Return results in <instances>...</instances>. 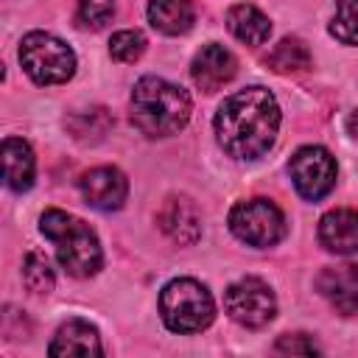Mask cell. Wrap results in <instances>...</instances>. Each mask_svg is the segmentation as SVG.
Segmentation results:
<instances>
[{"mask_svg":"<svg viewBox=\"0 0 358 358\" xmlns=\"http://www.w3.org/2000/svg\"><path fill=\"white\" fill-rule=\"evenodd\" d=\"M280 131V106L266 87H246L224 98L215 112L218 145L235 159L263 157Z\"/></svg>","mask_w":358,"mask_h":358,"instance_id":"6da1fadb","label":"cell"},{"mask_svg":"<svg viewBox=\"0 0 358 358\" xmlns=\"http://www.w3.org/2000/svg\"><path fill=\"white\" fill-rule=\"evenodd\" d=\"M190 117V95L157 76H145L131 90V123L145 137L176 134Z\"/></svg>","mask_w":358,"mask_h":358,"instance_id":"7a4b0ae2","label":"cell"},{"mask_svg":"<svg viewBox=\"0 0 358 358\" xmlns=\"http://www.w3.org/2000/svg\"><path fill=\"white\" fill-rule=\"evenodd\" d=\"M42 235L56 246V257L73 277H92L98 274L103 255L95 232L76 215L64 210H45L39 218Z\"/></svg>","mask_w":358,"mask_h":358,"instance_id":"3957f363","label":"cell"},{"mask_svg":"<svg viewBox=\"0 0 358 358\" xmlns=\"http://www.w3.org/2000/svg\"><path fill=\"white\" fill-rule=\"evenodd\" d=\"M159 313L173 333H199L215 316V302L210 291L190 277L171 280L159 294Z\"/></svg>","mask_w":358,"mask_h":358,"instance_id":"277c9868","label":"cell"},{"mask_svg":"<svg viewBox=\"0 0 358 358\" xmlns=\"http://www.w3.org/2000/svg\"><path fill=\"white\" fill-rule=\"evenodd\" d=\"M20 62L36 84H64L76 73V53L70 45L45 31H31L22 36Z\"/></svg>","mask_w":358,"mask_h":358,"instance_id":"5b68a950","label":"cell"},{"mask_svg":"<svg viewBox=\"0 0 358 358\" xmlns=\"http://www.w3.org/2000/svg\"><path fill=\"white\" fill-rule=\"evenodd\" d=\"M229 229L249 246L266 249L285 235V218L268 199H246L229 210Z\"/></svg>","mask_w":358,"mask_h":358,"instance_id":"8992f818","label":"cell"},{"mask_svg":"<svg viewBox=\"0 0 358 358\" xmlns=\"http://www.w3.org/2000/svg\"><path fill=\"white\" fill-rule=\"evenodd\" d=\"M224 308L227 313L243 324V327H263L274 319L277 313V299L274 291L257 280V277H243L238 282H232L224 291Z\"/></svg>","mask_w":358,"mask_h":358,"instance_id":"52a82bcc","label":"cell"},{"mask_svg":"<svg viewBox=\"0 0 358 358\" xmlns=\"http://www.w3.org/2000/svg\"><path fill=\"white\" fill-rule=\"evenodd\" d=\"M288 173L294 179V187L299 190V196L316 201V199L327 196L336 185V159L322 145H302L291 157Z\"/></svg>","mask_w":358,"mask_h":358,"instance_id":"ba28073f","label":"cell"},{"mask_svg":"<svg viewBox=\"0 0 358 358\" xmlns=\"http://www.w3.org/2000/svg\"><path fill=\"white\" fill-rule=\"evenodd\" d=\"M78 187H81L84 201L90 207H95V210H103V213L120 210L123 201H126V196H129L126 176L117 168H112V165H101V168L87 171L78 179Z\"/></svg>","mask_w":358,"mask_h":358,"instance_id":"9c48e42d","label":"cell"},{"mask_svg":"<svg viewBox=\"0 0 358 358\" xmlns=\"http://www.w3.org/2000/svg\"><path fill=\"white\" fill-rule=\"evenodd\" d=\"M235 73H238L235 56H232L224 45H215V42L204 45V48L196 53L193 64H190L193 84H196L199 90H204V92L221 90L224 84H229V81L235 78Z\"/></svg>","mask_w":358,"mask_h":358,"instance_id":"30bf717a","label":"cell"},{"mask_svg":"<svg viewBox=\"0 0 358 358\" xmlns=\"http://www.w3.org/2000/svg\"><path fill=\"white\" fill-rule=\"evenodd\" d=\"M157 224L179 246H190L201 238V213L187 196H171L162 204Z\"/></svg>","mask_w":358,"mask_h":358,"instance_id":"8fae6325","label":"cell"},{"mask_svg":"<svg viewBox=\"0 0 358 358\" xmlns=\"http://www.w3.org/2000/svg\"><path fill=\"white\" fill-rule=\"evenodd\" d=\"M316 288L338 313H358V266H327L319 274Z\"/></svg>","mask_w":358,"mask_h":358,"instance_id":"7c38bea8","label":"cell"},{"mask_svg":"<svg viewBox=\"0 0 358 358\" xmlns=\"http://www.w3.org/2000/svg\"><path fill=\"white\" fill-rule=\"evenodd\" d=\"M319 241L327 252L336 255H358V213L338 207L322 215Z\"/></svg>","mask_w":358,"mask_h":358,"instance_id":"4fadbf2b","label":"cell"},{"mask_svg":"<svg viewBox=\"0 0 358 358\" xmlns=\"http://www.w3.org/2000/svg\"><path fill=\"white\" fill-rule=\"evenodd\" d=\"M50 355H101V338H98V330L84 322V319H70L64 322L50 347H48Z\"/></svg>","mask_w":358,"mask_h":358,"instance_id":"5bb4252c","label":"cell"},{"mask_svg":"<svg viewBox=\"0 0 358 358\" xmlns=\"http://www.w3.org/2000/svg\"><path fill=\"white\" fill-rule=\"evenodd\" d=\"M3 173H6V185L17 193H22L34 185L36 159H34V151L25 140H20V137L3 140Z\"/></svg>","mask_w":358,"mask_h":358,"instance_id":"9a60e30c","label":"cell"},{"mask_svg":"<svg viewBox=\"0 0 358 358\" xmlns=\"http://www.w3.org/2000/svg\"><path fill=\"white\" fill-rule=\"evenodd\" d=\"M196 20L193 3L190 0H151L148 3V22L168 36H179L190 31Z\"/></svg>","mask_w":358,"mask_h":358,"instance_id":"2e32d148","label":"cell"},{"mask_svg":"<svg viewBox=\"0 0 358 358\" xmlns=\"http://www.w3.org/2000/svg\"><path fill=\"white\" fill-rule=\"evenodd\" d=\"M227 28H229V34H232L235 39H241V42H246V45H263V42L268 39V34H271L268 17H266L260 8L249 6V3H238V6L229 8V14H227Z\"/></svg>","mask_w":358,"mask_h":358,"instance_id":"e0dca14e","label":"cell"},{"mask_svg":"<svg viewBox=\"0 0 358 358\" xmlns=\"http://www.w3.org/2000/svg\"><path fill=\"white\" fill-rule=\"evenodd\" d=\"M266 64H268L271 70H277V73H302V70L310 67V50L305 48L302 39L285 36V39H280V42L268 50Z\"/></svg>","mask_w":358,"mask_h":358,"instance_id":"ac0fdd59","label":"cell"},{"mask_svg":"<svg viewBox=\"0 0 358 358\" xmlns=\"http://www.w3.org/2000/svg\"><path fill=\"white\" fill-rule=\"evenodd\" d=\"M112 126V117L106 115V109L95 106V109H87V112H78L67 120V129L73 131L76 140L81 143H95L106 134V129Z\"/></svg>","mask_w":358,"mask_h":358,"instance_id":"d6986e66","label":"cell"},{"mask_svg":"<svg viewBox=\"0 0 358 358\" xmlns=\"http://www.w3.org/2000/svg\"><path fill=\"white\" fill-rule=\"evenodd\" d=\"M22 282L31 294H50L53 291V268H50V260L42 255V252H28L25 260H22Z\"/></svg>","mask_w":358,"mask_h":358,"instance_id":"ffe728a7","label":"cell"},{"mask_svg":"<svg viewBox=\"0 0 358 358\" xmlns=\"http://www.w3.org/2000/svg\"><path fill=\"white\" fill-rule=\"evenodd\" d=\"M330 34L344 45H358V0H336Z\"/></svg>","mask_w":358,"mask_h":358,"instance_id":"44dd1931","label":"cell"},{"mask_svg":"<svg viewBox=\"0 0 358 358\" xmlns=\"http://www.w3.org/2000/svg\"><path fill=\"white\" fill-rule=\"evenodd\" d=\"M143 50H145V36L140 34V31H117L115 36H112V42H109V53H112V59L115 62H123V64H129V62H137L140 56H143Z\"/></svg>","mask_w":358,"mask_h":358,"instance_id":"7402d4cb","label":"cell"},{"mask_svg":"<svg viewBox=\"0 0 358 358\" xmlns=\"http://www.w3.org/2000/svg\"><path fill=\"white\" fill-rule=\"evenodd\" d=\"M76 17H78V22L84 28L98 31L115 17V0H78Z\"/></svg>","mask_w":358,"mask_h":358,"instance_id":"603a6c76","label":"cell"},{"mask_svg":"<svg viewBox=\"0 0 358 358\" xmlns=\"http://www.w3.org/2000/svg\"><path fill=\"white\" fill-rule=\"evenodd\" d=\"M277 352H302V355H313L319 352L316 341H310L305 333H294V336H282L277 341Z\"/></svg>","mask_w":358,"mask_h":358,"instance_id":"cb8c5ba5","label":"cell"}]
</instances>
